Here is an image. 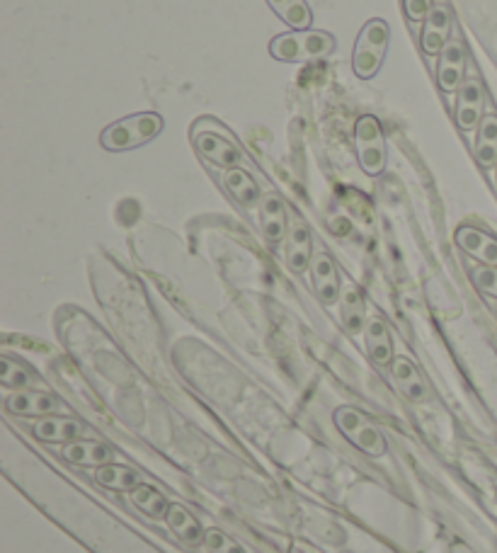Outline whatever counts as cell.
<instances>
[{"mask_svg": "<svg viewBox=\"0 0 497 553\" xmlns=\"http://www.w3.org/2000/svg\"><path fill=\"white\" fill-rule=\"evenodd\" d=\"M471 279L483 294H488V296H493V299H497V267H490V265L473 267Z\"/></svg>", "mask_w": 497, "mask_h": 553, "instance_id": "obj_28", "label": "cell"}, {"mask_svg": "<svg viewBox=\"0 0 497 553\" xmlns=\"http://www.w3.org/2000/svg\"><path fill=\"white\" fill-rule=\"evenodd\" d=\"M476 161L481 168L497 165V114L485 112L476 136Z\"/></svg>", "mask_w": 497, "mask_h": 553, "instance_id": "obj_21", "label": "cell"}, {"mask_svg": "<svg viewBox=\"0 0 497 553\" xmlns=\"http://www.w3.org/2000/svg\"><path fill=\"white\" fill-rule=\"evenodd\" d=\"M0 381L8 389H27V386L34 384V376L27 367H22L15 359L3 357L0 359Z\"/></svg>", "mask_w": 497, "mask_h": 553, "instance_id": "obj_26", "label": "cell"}, {"mask_svg": "<svg viewBox=\"0 0 497 553\" xmlns=\"http://www.w3.org/2000/svg\"><path fill=\"white\" fill-rule=\"evenodd\" d=\"M391 376L396 381V386L401 393L408 398L410 403H422L427 401V384L417 372L415 362L408 357H396L391 364Z\"/></svg>", "mask_w": 497, "mask_h": 553, "instance_id": "obj_15", "label": "cell"}, {"mask_svg": "<svg viewBox=\"0 0 497 553\" xmlns=\"http://www.w3.org/2000/svg\"><path fill=\"white\" fill-rule=\"evenodd\" d=\"M495 168H497V165H495Z\"/></svg>", "mask_w": 497, "mask_h": 553, "instance_id": "obj_31", "label": "cell"}, {"mask_svg": "<svg viewBox=\"0 0 497 553\" xmlns=\"http://www.w3.org/2000/svg\"><path fill=\"white\" fill-rule=\"evenodd\" d=\"M129 498L131 503L139 507L146 517H151V520H163V517L168 515V500H165L161 490H156L153 486L141 483V486L129 490Z\"/></svg>", "mask_w": 497, "mask_h": 553, "instance_id": "obj_23", "label": "cell"}, {"mask_svg": "<svg viewBox=\"0 0 497 553\" xmlns=\"http://www.w3.org/2000/svg\"><path fill=\"white\" fill-rule=\"evenodd\" d=\"M165 522H168L170 532H173L175 537L187 546H199L204 541V534H207L202 529V524H199L197 517H194L192 512L182 505H175V503L170 505L168 515H165Z\"/></svg>", "mask_w": 497, "mask_h": 553, "instance_id": "obj_17", "label": "cell"}, {"mask_svg": "<svg viewBox=\"0 0 497 553\" xmlns=\"http://www.w3.org/2000/svg\"><path fill=\"white\" fill-rule=\"evenodd\" d=\"M224 185L233 195V199L241 202L243 207H255L257 202H262L260 187H257V182L243 168H228L224 173Z\"/></svg>", "mask_w": 497, "mask_h": 553, "instance_id": "obj_22", "label": "cell"}, {"mask_svg": "<svg viewBox=\"0 0 497 553\" xmlns=\"http://www.w3.org/2000/svg\"><path fill=\"white\" fill-rule=\"evenodd\" d=\"M367 350L369 357L374 359L379 367H391L393 364V340H391V330L379 316L369 318L367 321Z\"/></svg>", "mask_w": 497, "mask_h": 553, "instance_id": "obj_18", "label": "cell"}, {"mask_svg": "<svg viewBox=\"0 0 497 553\" xmlns=\"http://www.w3.org/2000/svg\"><path fill=\"white\" fill-rule=\"evenodd\" d=\"M388 37H391V32H388V25L384 20H371L362 27L352 56L354 76H359L362 81H369V78H374L379 73L388 49Z\"/></svg>", "mask_w": 497, "mask_h": 553, "instance_id": "obj_3", "label": "cell"}, {"mask_svg": "<svg viewBox=\"0 0 497 553\" xmlns=\"http://www.w3.org/2000/svg\"><path fill=\"white\" fill-rule=\"evenodd\" d=\"M85 432H88V427H85L81 420L59 418V415H47V418H42L34 425V437H39V440L49 444L76 442Z\"/></svg>", "mask_w": 497, "mask_h": 553, "instance_id": "obj_14", "label": "cell"}, {"mask_svg": "<svg viewBox=\"0 0 497 553\" xmlns=\"http://www.w3.org/2000/svg\"><path fill=\"white\" fill-rule=\"evenodd\" d=\"M192 141L197 146V151L207 158L209 163L219 165V168H238L243 163V151L233 144L231 139H226L224 134H216V131L204 129V124H199L197 129H192Z\"/></svg>", "mask_w": 497, "mask_h": 553, "instance_id": "obj_6", "label": "cell"}, {"mask_svg": "<svg viewBox=\"0 0 497 553\" xmlns=\"http://www.w3.org/2000/svg\"><path fill=\"white\" fill-rule=\"evenodd\" d=\"M163 131V117L156 112H141L131 114V117L119 119L102 131L100 144L107 151L119 153V151H131V148H139L153 141L156 136H161Z\"/></svg>", "mask_w": 497, "mask_h": 553, "instance_id": "obj_1", "label": "cell"}, {"mask_svg": "<svg viewBox=\"0 0 497 553\" xmlns=\"http://www.w3.org/2000/svg\"><path fill=\"white\" fill-rule=\"evenodd\" d=\"M456 245H459L464 253L471 255V258L481 260L483 265L497 267V238L481 231V228L461 226L459 231H456Z\"/></svg>", "mask_w": 497, "mask_h": 553, "instance_id": "obj_12", "label": "cell"}, {"mask_svg": "<svg viewBox=\"0 0 497 553\" xmlns=\"http://www.w3.org/2000/svg\"><path fill=\"white\" fill-rule=\"evenodd\" d=\"M340 304H342V321H345V328L350 330L352 335L362 333V328H367V311H364V296L359 292L357 284L347 282L345 287H342Z\"/></svg>", "mask_w": 497, "mask_h": 553, "instance_id": "obj_20", "label": "cell"}, {"mask_svg": "<svg viewBox=\"0 0 497 553\" xmlns=\"http://www.w3.org/2000/svg\"><path fill=\"white\" fill-rule=\"evenodd\" d=\"M311 272H313V287H316L318 296H321L323 304L333 306L335 301H340L342 284L340 275H337L335 260L328 253H316L311 260Z\"/></svg>", "mask_w": 497, "mask_h": 553, "instance_id": "obj_11", "label": "cell"}, {"mask_svg": "<svg viewBox=\"0 0 497 553\" xmlns=\"http://www.w3.org/2000/svg\"><path fill=\"white\" fill-rule=\"evenodd\" d=\"M354 144H357V158L362 170L371 178L384 173L386 168V144L384 131H381L379 119L364 114L359 117L357 127H354Z\"/></svg>", "mask_w": 497, "mask_h": 553, "instance_id": "obj_5", "label": "cell"}, {"mask_svg": "<svg viewBox=\"0 0 497 553\" xmlns=\"http://www.w3.org/2000/svg\"><path fill=\"white\" fill-rule=\"evenodd\" d=\"M267 5L282 17V22H287L291 30H308L311 27L313 13L306 0H267Z\"/></svg>", "mask_w": 497, "mask_h": 553, "instance_id": "obj_24", "label": "cell"}, {"mask_svg": "<svg viewBox=\"0 0 497 553\" xmlns=\"http://www.w3.org/2000/svg\"><path fill=\"white\" fill-rule=\"evenodd\" d=\"M466 73V49L461 39H449L447 47L439 54L437 85L442 93H459Z\"/></svg>", "mask_w": 497, "mask_h": 553, "instance_id": "obj_8", "label": "cell"}, {"mask_svg": "<svg viewBox=\"0 0 497 553\" xmlns=\"http://www.w3.org/2000/svg\"><path fill=\"white\" fill-rule=\"evenodd\" d=\"M204 544H207L209 553H245L243 546L238 544V541H233L228 534L221 532V529H207Z\"/></svg>", "mask_w": 497, "mask_h": 553, "instance_id": "obj_27", "label": "cell"}, {"mask_svg": "<svg viewBox=\"0 0 497 553\" xmlns=\"http://www.w3.org/2000/svg\"><path fill=\"white\" fill-rule=\"evenodd\" d=\"M335 51V39L328 32L316 30H294L289 34H279L270 44V54L277 61H316L325 59Z\"/></svg>", "mask_w": 497, "mask_h": 553, "instance_id": "obj_2", "label": "cell"}, {"mask_svg": "<svg viewBox=\"0 0 497 553\" xmlns=\"http://www.w3.org/2000/svg\"><path fill=\"white\" fill-rule=\"evenodd\" d=\"M432 8H434V0H403L405 15H408L413 22H425V17L430 15Z\"/></svg>", "mask_w": 497, "mask_h": 553, "instance_id": "obj_29", "label": "cell"}, {"mask_svg": "<svg viewBox=\"0 0 497 553\" xmlns=\"http://www.w3.org/2000/svg\"><path fill=\"white\" fill-rule=\"evenodd\" d=\"M495 311H497V306H495Z\"/></svg>", "mask_w": 497, "mask_h": 553, "instance_id": "obj_30", "label": "cell"}, {"mask_svg": "<svg viewBox=\"0 0 497 553\" xmlns=\"http://www.w3.org/2000/svg\"><path fill=\"white\" fill-rule=\"evenodd\" d=\"M5 408L13 415H25V418H47L61 408V401L51 393L42 391H17L8 396Z\"/></svg>", "mask_w": 497, "mask_h": 553, "instance_id": "obj_10", "label": "cell"}, {"mask_svg": "<svg viewBox=\"0 0 497 553\" xmlns=\"http://www.w3.org/2000/svg\"><path fill=\"white\" fill-rule=\"evenodd\" d=\"M311 233L301 221H294L289 228V245H287V265L291 272L301 275L311 265Z\"/></svg>", "mask_w": 497, "mask_h": 553, "instance_id": "obj_19", "label": "cell"}, {"mask_svg": "<svg viewBox=\"0 0 497 553\" xmlns=\"http://www.w3.org/2000/svg\"><path fill=\"white\" fill-rule=\"evenodd\" d=\"M335 425L342 435L350 440L354 447L362 449L369 456H384L386 454V440L384 435L364 413L354 410L350 406H342L335 410Z\"/></svg>", "mask_w": 497, "mask_h": 553, "instance_id": "obj_4", "label": "cell"}, {"mask_svg": "<svg viewBox=\"0 0 497 553\" xmlns=\"http://www.w3.org/2000/svg\"><path fill=\"white\" fill-rule=\"evenodd\" d=\"M451 34V10L449 5L437 3L430 10V15L425 17V25H422L420 34V49L427 56H439L442 49L449 44Z\"/></svg>", "mask_w": 497, "mask_h": 553, "instance_id": "obj_9", "label": "cell"}, {"mask_svg": "<svg viewBox=\"0 0 497 553\" xmlns=\"http://www.w3.org/2000/svg\"><path fill=\"white\" fill-rule=\"evenodd\" d=\"M97 483L110 490H134L136 486H141V476L129 466H119V464H107L102 469H97L95 473Z\"/></svg>", "mask_w": 497, "mask_h": 553, "instance_id": "obj_25", "label": "cell"}, {"mask_svg": "<svg viewBox=\"0 0 497 553\" xmlns=\"http://www.w3.org/2000/svg\"><path fill=\"white\" fill-rule=\"evenodd\" d=\"M260 219H262V231H265L267 241L279 243L287 236L289 224H287V209L284 202L274 192H267L260 202Z\"/></svg>", "mask_w": 497, "mask_h": 553, "instance_id": "obj_16", "label": "cell"}, {"mask_svg": "<svg viewBox=\"0 0 497 553\" xmlns=\"http://www.w3.org/2000/svg\"><path fill=\"white\" fill-rule=\"evenodd\" d=\"M485 90L483 83L478 78H468V81L461 85L459 98H456V110H454V119L456 127L461 131H473L481 127L485 112Z\"/></svg>", "mask_w": 497, "mask_h": 553, "instance_id": "obj_7", "label": "cell"}, {"mask_svg": "<svg viewBox=\"0 0 497 553\" xmlns=\"http://www.w3.org/2000/svg\"><path fill=\"white\" fill-rule=\"evenodd\" d=\"M61 456L68 464L76 466H93V469H102V466L114 464V452L107 444L95 440H76L68 442Z\"/></svg>", "mask_w": 497, "mask_h": 553, "instance_id": "obj_13", "label": "cell"}]
</instances>
